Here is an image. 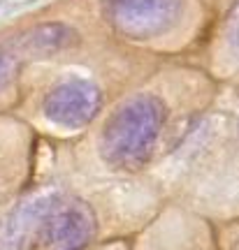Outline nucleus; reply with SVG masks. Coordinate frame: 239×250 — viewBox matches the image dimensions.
<instances>
[{
  "label": "nucleus",
  "mask_w": 239,
  "mask_h": 250,
  "mask_svg": "<svg viewBox=\"0 0 239 250\" xmlns=\"http://www.w3.org/2000/svg\"><path fill=\"white\" fill-rule=\"evenodd\" d=\"M225 40H228L230 51L239 58V5H235L232 12L228 14V21H225Z\"/></svg>",
  "instance_id": "obj_6"
},
{
  "label": "nucleus",
  "mask_w": 239,
  "mask_h": 250,
  "mask_svg": "<svg viewBox=\"0 0 239 250\" xmlns=\"http://www.w3.org/2000/svg\"><path fill=\"white\" fill-rule=\"evenodd\" d=\"M14 74H17V58L0 49V90L14 79Z\"/></svg>",
  "instance_id": "obj_7"
},
{
  "label": "nucleus",
  "mask_w": 239,
  "mask_h": 250,
  "mask_svg": "<svg viewBox=\"0 0 239 250\" xmlns=\"http://www.w3.org/2000/svg\"><path fill=\"white\" fill-rule=\"evenodd\" d=\"M42 234L47 250H84L96 236V215L84 202L70 199L49 211Z\"/></svg>",
  "instance_id": "obj_4"
},
{
  "label": "nucleus",
  "mask_w": 239,
  "mask_h": 250,
  "mask_svg": "<svg viewBox=\"0 0 239 250\" xmlns=\"http://www.w3.org/2000/svg\"><path fill=\"white\" fill-rule=\"evenodd\" d=\"M77 42L74 28L61 21H47L40 26L26 30L17 40V49L24 56H49L63 49H70Z\"/></svg>",
  "instance_id": "obj_5"
},
{
  "label": "nucleus",
  "mask_w": 239,
  "mask_h": 250,
  "mask_svg": "<svg viewBox=\"0 0 239 250\" xmlns=\"http://www.w3.org/2000/svg\"><path fill=\"white\" fill-rule=\"evenodd\" d=\"M165 123V104L156 95H135L125 100L105 123L100 151L114 167H140Z\"/></svg>",
  "instance_id": "obj_1"
},
{
  "label": "nucleus",
  "mask_w": 239,
  "mask_h": 250,
  "mask_svg": "<svg viewBox=\"0 0 239 250\" xmlns=\"http://www.w3.org/2000/svg\"><path fill=\"white\" fill-rule=\"evenodd\" d=\"M109 21L125 37H158L177 23L181 0H109Z\"/></svg>",
  "instance_id": "obj_2"
},
{
  "label": "nucleus",
  "mask_w": 239,
  "mask_h": 250,
  "mask_svg": "<svg viewBox=\"0 0 239 250\" xmlns=\"http://www.w3.org/2000/svg\"><path fill=\"white\" fill-rule=\"evenodd\" d=\"M102 93L93 81L70 79L53 86L45 98V116L61 127H84L97 116Z\"/></svg>",
  "instance_id": "obj_3"
}]
</instances>
